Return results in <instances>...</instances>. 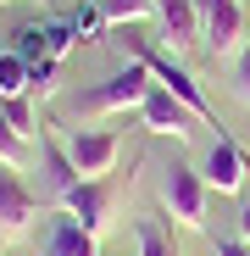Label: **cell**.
<instances>
[{"mask_svg":"<svg viewBox=\"0 0 250 256\" xmlns=\"http://www.w3.org/2000/svg\"><path fill=\"white\" fill-rule=\"evenodd\" d=\"M61 145H67V156H72V167L83 178H106L117 167V150H122V140L111 128H67Z\"/></svg>","mask_w":250,"mask_h":256,"instance_id":"obj_5","label":"cell"},{"mask_svg":"<svg viewBox=\"0 0 250 256\" xmlns=\"http://www.w3.org/2000/svg\"><path fill=\"white\" fill-rule=\"evenodd\" d=\"M156 17H161V34H167V50L184 56L200 45V12L195 0H156Z\"/></svg>","mask_w":250,"mask_h":256,"instance_id":"obj_8","label":"cell"},{"mask_svg":"<svg viewBox=\"0 0 250 256\" xmlns=\"http://www.w3.org/2000/svg\"><path fill=\"white\" fill-rule=\"evenodd\" d=\"M61 212H67V218H78L89 234H100V228H106V212H111L106 178H83L78 190H67V195H61Z\"/></svg>","mask_w":250,"mask_h":256,"instance_id":"obj_9","label":"cell"},{"mask_svg":"<svg viewBox=\"0 0 250 256\" xmlns=\"http://www.w3.org/2000/svg\"><path fill=\"white\" fill-rule=\"evenodd\" d=\"M234 95L250 106V50H239V56H234Z\"/></svg>","mask_w":250,"mask_h":256,"instance_id":"obj_19","label":"cell"},{"mask_svg":"<svg viewBox=\"0 0 250 256\" xmlns=\"http://www.w3.org/2000/svg\"><path fill=\"white\" fill-rule=\"evenodd\" d=\"M128 45H134V62H145V67H150V78L161 84L167 95H178V100H184V106H189V112H195L200 122H217V106L200 95V84L189 78V67H184L178 56H167V50L145 45V39H128ZM217 128H223V122H217Z\"/></svg>","mask_w":250,"mask_h":256,"instance_id":"obj_1","label":"cell"},{"mask_svg":"<svg viewBox=\"0 0 250 256\" xmlns=\"http://www.w3.org/2000/svg\"><path fill=\"white\" fill-rule=\"evenodd\" d=\"M39 156H45V173H50V195H56V200H61L67 190H78V184H83V173L72 167V156H67V145H61V140L39 134Z\"/></svg>","mask_w":250,"mask_h":256,"instance_id":"obj_12","label":"cell"},{"mask_svg":"<svg viewBox=\"0 0 250 256\" xmlns=\"http://www.w3.org/2000/svg\"><path fill=\"white\" fill-rule=\"evenodd\" d=\"M67 22H72L78 39H100V34H106V6H100V0H83V6H78Z\"/></svg>","mask_w":250,"mask_h":256,"instance_id":"obj_16","label":"cell"},{"mask_svg":"<svg viewBox=\"0 0 250 256\" xmlns=\"http://www.w3.org/2000/svg\"><path fill=\"white\" fill-rule=\"evenodd\" d=\"M28 218H33V195H28V184L17 178V167L0 162V234H22Z\"/></svg>","mask_w":250,"mask_h":256,"instance_id":"obj_10","label":"cell"},{"mask_svg":"<svg viewBox=\"0 0 250 256\" xmlns=\"http://www.w3.org/2000/svg\"><path fill=\"white\" fill-rule=\"evenodd\" d=\"M239 240H245V245H250V206H245V212H239Z\"/></svg>","mask_w":250,"mask_h":256,"instance_id":"obj_21","label":"cell"},{"mask_svg":"<svg viewBox=\"0 0 250 256\" xmlns=\"http://www.w3.org/2000/svg\"><path fill=\"white\" fill-rule=\"evenodd\" d=\"M200 178H206V190H217V195H239L245 178H250V162H245V150L228 134H217L212 150H206V162H200Z\"/></svg>","mask_w":250,"mask_h":256,"instance_id":"obj_6","label":"cell"},{"mask_svg":"<svg viewBox=\"0 0 250 256\" xmlns=\"http://www.w3.org/2000/svg\"><path fill=\"white\" fill-rule=\"evenodd\" d=\"M150 90H156L150 67H145V62H128L122 72H111L106 84L83 90V95H78V112H100V117H106V112H139Z\"/></svg>","mask_w":250,"mask_h":256,"instance_id":"obj_2","label":"cell"},{"mask_svg":"<svg viewBox=\"0 0 250 256\" xmlns=\"http://www.w3.org/2000/svg\"><path fill=\"white\" fill-rule=\"evenodd\" d=\"M195 12H200V45L212 56H239V39H245L239 0H195Z\"/></svg>","mask_w":250,"mask_h":256,"instance_id":"obj_4","label":"cell"},{"mask_svg":"<svg viewBox=\"0 0 250 256\" xmlns=\"http://www.w3.org/2000/svg\"><path fill=\"white\" fill-rule=\"evenodd\" d=\"M217 256H250L245 240H217Z\"/></svg>","mask_w":250,"mask_h":256,"instance_id":"obj_20","label":"cell"},{"mask_svg":"<svg viewBox=\"0 0 250 256\" xmlns=\"http://www.w3.org/2000/svg\"><path fill=\"white\" fill-rule=\"evenodd\" d=\"M161 200H167V212H173V223H184V228H206V206H212V190H206L200 167L173 162V167L161 173Z\"/></svg>","mask_w":250,"mask_h":256,"instance_id":"obj_3","label":"cell"},{"mask_svg":"<svg viewBox=\"0 0 250 256\" xmlns=\"http://www.w3.org/2000/svg\"><path fill=\"white\" fill-rule=\"evenodd\" d=\"M45 256H100V245H95V234L78 218H56L50 240H45Z\"/></svg>","mask_w":250,"mask_h":256,"instance_id":"obj_11","label":"cell"},{"mask_svg":"<svg viewBox=\"0 0 250 256\" xmlns=\"http://www.w3.org/2000/svg\"><path fill=\"white\" fill-rule=\"evenodd\" d=\"M100 6H106V22L111 28H134V22H145L156 12V0H100Z\"/></svg>","mask_w":250,"mask_h":256,"instance_id":"obj_15","label":"cell"},{"mask_svg":"<svg viewBox=\"0 0 250 256\" xmlns=\"http://www.w3.org/2000/svg\"><path fill=\"white\" fill-rule=\"evenodd\" d=\"M139 122L150 128V134H173V140H189L200 117H195V112H189L178 95H167L161 84H156V90L145 95V106H139Z\"/></svg>","mask_w":250,"mask_h":256,"instance_id":"obj_7","label":"cell"},{"mask_svg":"<svg viewBox=\"0 0 250 256\" xmlns=\"http://www.w3.org/2000/svg\"><path fill=\"white\" fill-rule=\"evenodd\" d=\"M134 240H139V256H178L173 234H167L156 218H139V223H134Z\"/></svg>","mask_w":250,"mask_h":256,"instance_id":"obj_14","label":"cell"},{"mask_svg":"<svg viewBox=\"0 0 250 256\" xmlns=\"http://www.w3.org/2000/svg\"><path fill=\"white\" fill-rule=\"evenodd\" d=\"M22 150H28V140L17 134V122L6 117V100H0V162H6V167H22Z\"/></svg>","mask_w":250,"mask_h":256,"instance_id":"obj_17","label":"cell"},{"mask_svg":"<svg viewBox=\"0 0 250 256\" xmlns=\"http://www.w3.org/2000/svg\"><path fill=\"white\" fill-rule=\"evenodd\" d=\"M33 90V72L17 50H0V100H22Z\"/></svg>","mask_w":250,"mask_h":256,"instance_id":"obj_13","label":"cell"},{"mask_svg":"<svg viewBox=\"0 0 250 256\" xmlns=\"http://www.w3.org/2000/svg\"><path fill=\"white\" fill-rule=\"evenodd\" d=\"M72 45H78L72 22H45V56H50V62H61V56H67Z\"/></svg>","mask_w":250,"mask_h":256,"instance_id":"obj_18","label":"cell"}]
</instances>
